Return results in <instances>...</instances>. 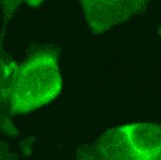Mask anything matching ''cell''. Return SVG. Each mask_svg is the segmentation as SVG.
Segmentation results:
<instances>
[{"instance_id": "obj_3", "label": "cell", "mask_w": 161, "mask_h": 160, "mask_svg": "<svg viewBox=\"0 0 161 160\" xmlns=\"http://www.w3.org/2000/svg\"><path fill=\"white\" fill-rule=\"evenodd\" d=\"M122 159H161V125L133 124L119 128Z\"/></svg>"}, {"instance_id": "obj_1", "label": "cell", "mask_w": 161, "mask_h": 160, "mask_svg": "<svg viewBox=\"0 0 161 160\" xmlns=\"http://www.w3.org/2000/svg\"><path fill=\"white\" fill-rule=\"evenodd\" d=\"M60 91V76L55 58L43 54L24 65L17 77L13 106L27 112L50 102Z\"/></svg>"}, {"instance_id": "obj_4", "label": "cell", "mask_w": 161, "mask_h": 160, "mask_svg": "<svg viewBox=\"0 0 161 160\" xmlns=\"http://www.w3.org/2000/svg\"><path fill=\"white\" fill-rule=\"evenodd\" d=\"M21 0H1V3H3L4 9H12L14 10L17 6L20 3Z\"/></svg>"}, {"instance_id": "obj_2", "label": "cell", "mask_w": 161, "mask_h": 160, "mask_svg": "<svg viewBox=\"0 0 161 160\" xmlns=\"http://www.w3.org/2000/svg\"><path fill=\"white\" fill-rule=\"evenodd\" d=\"M95 33H102L143 13L149 0H78Z\"/></svg>"}]
</instances>
